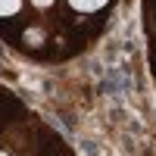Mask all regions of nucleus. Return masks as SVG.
<instances>
[{"instance_id": "20e7f679", "label": "nucleus", "mask_w": 156, "mask_h": 156, "mask_svg": "<svg viewBox=\"0 0 156 156\" xmlns=\"http://www.w3.org/2000/svg\"><path fill=\"white\" fill-rule=\"evenodd\" d=\"M0 156H6V153H0Z\"/></svg>"}, {"instance_id": "7ed1b4c3", "label": "nucleus", "mask_w": 156, "mask_h": 156, "mask_svg": "<svg viewBox=\"0 0 156 156\" xmlns=\"http://www.w3.org/2000/svg\"><path fill=\"white\" fill-rule=\"evenodd\" d=\"M53 0H34V6H50Z\"/></svg>"}, {"instance_id": "f03ea898", "label": "nucleus", "mask_w": 156, "mask_h": 156, "mask_svg": "<svg viewBox=\"0 0 156 156\" xmlns=\"http://www.w3.org/2000/svg\"><path fill=\"white\" fill-rule=\"evenodd\" d=\"M19 9V0H0V16H12Z\"/></svg>"}, {"instance_id": "f257e3e1", "label": "nucleus", "mask_w": 156, "mask_h": 156, "mask_svg": "<svg viewBox=\"0 0 156 156\" xmlns=\"http://www.w3.org/2000/svg\"><path fill=\"white\" fill-rule=\"evenodd\" d=\"M69 3L75 6V9H81V12H94V9H100L106 0H69Z\"/></svg>"}]
</instances>
